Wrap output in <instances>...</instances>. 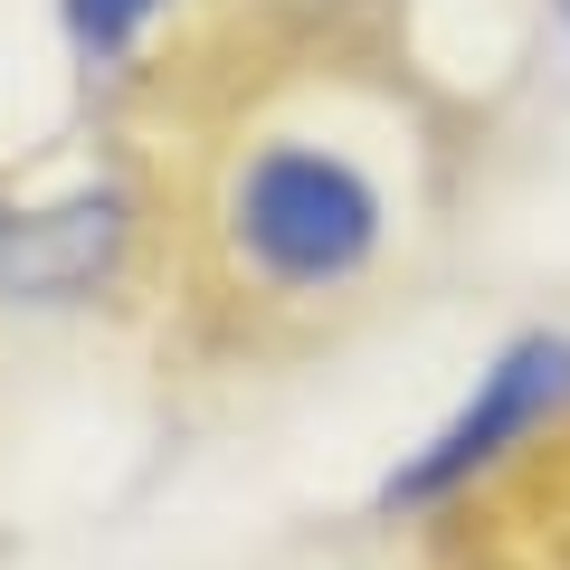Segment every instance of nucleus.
I'll return each instance as SVG.
<instances>
[{"label": "nucleus", "instance_id": "2", "mask_svg": "<svg viewBox=\"0 0 570 570\" xmlns=\"http://www.w3.org/2000/svg\"><path fill=\"white\" fill-rule=\"evenodd\" d=\"M561 400H570V343L561 333H523L513 352H494V371L475 381V400L390 475V504H438V494H456L466 475H485L513 438H532Z\"/></svg>", "mask_w": 570, "mask_h": 570}, {"label": "nucleus", "instance_id": "5", "mask_svg": "<svg viewBox=\"0 0 570 570\" xmlns=\"http://www.w3.org/2000/svg\"><path fill=\"white\" fill-rule=\"evenodd\" d=\"M551 10H561V20H570V0H551Z\"/></svg>", "mask_w": 570, "mask_h": 570}, {"label": "nucleus", "instance_id": "3", "mask_svg": "<svg viewBox=\"0 0 570 570\" xmlns=\"http://www.w3.org/2000/svg\"><path fill=\"white\" fill-rule=\"evenodd\" d=\"M124 238H134L124 190H67L48 209H0V295L10 305H77L115 276Z\"/></svg>", "mask_w": 570, "mask_h": 570}, {"label": "nucleus", "instance_id": "4", "mask_svg": "<svg viewBox=\"0 0 570 570\" xmlns=\"http://www.w3.org/2000/svg\"><path fill=\"white\" fill-rule=\"evenodd\" d=\"M163 0H67V29H77V48H96V58H115V48H134V29L153 20Z\"/></svg>", "mask_w": 570, "mask_h": 570}, {"label": "nucleus", "instance_id": "1", "mask_svg": "<svg viewBox=\"0 0 570 570\" xmlns=\"http://www.w3.org/2000/svg\"><path fill=\"white\" fill-rule=\"evenodd\" d=\"M228 228H238L247 266L266 285H343L381 247V190L314 142H266L228 190Z\"/></svg>", "mask_w": 570, "mask_h": 570}]
</instances>
